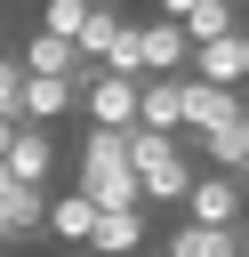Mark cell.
Returning <instances> with one entry per match:
<instances>
[{"label":"cell","instance_id":"6da1fadb","mask_svg":"<svg viewBox=\"0 0 249 257\" xmlns=\"http://www.w3.org/2000/svg\"><path fill=\"white\" fill-rule=\"evenodd\" d=\"M72 193H88L104 217L145 209V185H137V169H129V137H112V128H80V153H72Z\"/></svg>","mask_w":249,"mask_h":257},{"label":"cell","instance_id":"7a4b0ae2","mask_svg":"<svg viewBox=\"0 0 249 257\" xmlns=\"http://www.w3.org/2000/svg\"><path fill=\"white\" fill-rule=\"evenodd\" d=\"M241 217H249V185H241V177H225V169H201V177H193V193H185V225L241 233Z\"/></svg>","mask_w":249,"mask_h":257},{"label":"cell","instance_id":"3957f363","mask_svg":"<svg viewBox=\"0 0 249 257\" xmlns=\"http://www.w3.org/2000/svg\"><path fill=\"white\" fill-rule=\"evenodd\" d=\"M137 112H145V80L96 72V80L80 88V120H88V128H112V137H129V128H137Z\"/></svg>","mask_w":249,"mask_h":257},{"label":"cell","instance_id":"277c9868","mask_svg":"<svg viewBox=\"0 0 249 257\" xmlns=\"http://www.w3.org/2000/svg\"><path fill=\"white\" fill-rule=\"evenodd\" d=\"M233 120H249V88L185 80V145H193V137H217V128H233Z\"/></svg>","mask_w":249,"mask_h":257},{"label":"cell","instance_id":"5b68a950","mask_svg":"<svg viewBox=\"0 0 249 257\" xmlns=\"http://www.w3.org/2000/svg\"><path fill=\"white\" fill-rule=\"evenodd\" d=\"M161 16H169V24H177V32L193 40V48H217V40H233V32H241L233 0H169Z\"/></svg>","mask_w":249,"mask_h":257},{"label":"cell","instance_id":"8992f818","mask_svg":"<svg viewBox=\"0 0 249 257\" xmlns=\"http://www.w3.org/2000/svg\"><path fill=\"white\" fill-rule=\"evenodd\" d=\"M8 177L16 185H32V193H48L56 185V128H16V145H8Z\"/></svg>","mask_w":249,"mask_h":257},{"label":"cell","instance_id":"52a82bcc","mask_svg":"<svg viewBox=\"0 0 249 257\" xmlns=\"http://www.w3.org/2000/svg\"><path fill=\"white\" fill-rule=\"evenodd\" d=\"M48 201H56V193L8 185V193H0V249H24V241H40V233H48Z\"/></svg>","mask_w":249,"mask_h":257},{"label":"cell","instance_id":"ba28073f","mask_svg":"<svg viewBox=\"0 0 249 257\" xmlns=\"http://www.w3.org/2000/svg\"><path fill=\"white\" fill-rule=\"evenodd\" d=\"M145 241H153L145 209H120V217H96V241H88V257H145Z\"/></svg>","mask_w":249,"mask_h":257},{"label":"cell","instance_id":"9c48e42d","mask_svg":"<svg viewBox=\"0 0 249 257\" xmlns=\"http://www.w3.org/2000/svg\"><path fill=\"white\" fill-rule=\"evenodd\" d=\"M185 80H193V72H185ZM185 80H145V112H137V128L185 137Z\"/></svg>","mask_w":249,"mask_h":257},{"label":"cell","instance_id":"30bf717a","mask_svg":"<svg viewBox=\"0 0 249 257\" xmlns=\"http://www.w3.org/2000/svg\"><path fill=\"white\" fill-rule=\"evenodd\" d=\"M96 217H104V209H96L88 193H56V201H48V233H56V241H72V249H88V241H96Z\"/></svg>","mask_w":249,"mask_h":257},{"label":"cell","instance_id":"8fae6325","mask_svg":"<svg viewBox=\"0 0 249 257\" xmlns=\"http://www.w3.org/2000/svg\"><path fill=\"white\" fill-rule=\"evenodd\" d=\"M129 32H137V24H129L120 8H88V32H80V56H88V72H104V64H112V48H120Z\"/></svg>","mask_w":249,"mask_h":257},{"label":"cell","instance_id":"7c38bea8","mask_svg":"<svg viewBox=\"0 0 249 257\" xmlns=\"http://www.w3.org/2000/svg\"><path fill=\"white\" fill-rule=\"evenodd\" d=\"M64 112H80V88H72V80H40V72H32V88H24V120H32V128H56Z\"/></svg>","mask_w":249,"mask_h":257},{"label":"cell","instance_id":"4fadbf2b","mask_svg":"<svg viewBox=\"0 0 249 257\" xmlns=\"http://www.w3.org/2000/svg\"><path fill=\"white\" fill-rule=\"evenodd\" d=\"M161 257H241V233H209V225H169V241H161Z\"/></svg>","mask_w":249,"mask_h":257},{"label":"cell","instance_id":"5bb4252c","mask_svg":"<svg viewBox=\"0 0 249 257\" xmlns=\"http://www.w3.org/2000/svg\"><path fill=\"white\" fill-rule=\"evenodd\" d=\"M193 80H209V88H241V32L217 40V48H193Z\"/></svg>","mask_w":249,"mask_h":257},{"label":"cell","instance_id":"9a60e30c","mask_svg":"<svg viewBox=\"0 0 249 257\" xmlns=\"http://www.w3.org/2000/svg\"><path fill=\"white\" fill-rule=\"evenodd\" d=\"M193 153H201L209 169L241 177V161H249V120H233V128H217V137H193Z\"/></svg>","mask_w":249,"mask_h":257},{"label":"cell","instance_id":"2e32d148","mask_svg":"<svg viewBox=\"0 0 249 257\" xmlns=\"http://www.w3.org/2000/svg\"><path fill=\"white\" fill-rule=\"evenodd\" d=\"M40 32H56V40L80 48V32H88V0H48V8H40Z\"/></svg>","mask_w":249,"mask_h":257},{"label":"cell","instance_id":"e0dca14e","mask_svg":"<svg viewBox=\"0 0 249 257\" xmlns=\"http://www.w3.org/2000/svg\"><path fill=\"white\" fill-rule=\"evenodd\" d=\"M24 88H32V72H24V56L8 48V56H0V120H24Z\"/></svg>","mask_w":249,"mask_h":257},{"label":"cell","instance_id":"ac0fdd59","mask_svg":"<svg viewBox=\"0 0 249 257\" xmlns=\"http://www.w3.org/2000/svg\"><path fill=\"white\" fill-rule=\"evenodd\" d=\"M241 88H249V24H241Z\"/></svg>","mask_w":249,"mask_h":257},{"label":"cell","instance_id":"d6986e66","mask_svg":"<svg viewBox=\"0 0 249 257\" xmlns=\"http://www.w3.org/2000/svg\"><path fill=\"white\" fill-rule=\"evenodd\" d=\"M0 56H8V24H0Z\"/></svg>","mask_w":249,"mask_h":257},{"label":"cell","instance_id":"ffe728a7","mask_svg":"<svg viewBox=\"0 0 249 257\" xmlns=\"http://www.w3.org/2000/svg\"><path fill=\"white\" fill-rule=\"evenodd\" d=\"M241 257H249V225H241Z\"/></svg>","mask_w":249,"mask_h":257},{"label":"cell","instance_id":"44dd1931","mask_svg":"<svg viewBox=\"0 0 249 257\" xmlns=\"http://www.w3.org/2000/svg\"><path fill=\"white\" fill-rule=\"evenodd\" d=\"M241 185H249V161H241Z\"/></svg>","mask_w":249,"mask_h":257},{"label":"cell","instance_id":"7402d4cb","mask_svg":"<svg viewBox=\"0 0 249 257\" xmlns=\"http://www.w3.org/2000/svg\"><path fill=\"white\" fill-rule=\"evenodd\" d=\"M241 225H249V217H241Z\"/></svg>","mask_w":249,"mask_h":257}]
</instances>
